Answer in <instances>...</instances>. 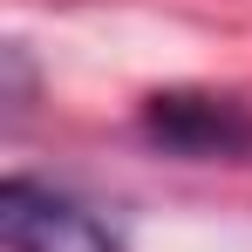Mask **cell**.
I'll return each instance as SVG.
<instances>
[{"label":"cell","instance_id":"cell-1","mask_svg":"<svg viewBox=\"0 0 252 252\" xmlns=\"http://www.w3.org/2000/svg\"><path fill=\"white\" fill-rule=\"evenodd\" d=\"M143 136L170 157H246L252 109L239 95H211V89H157L143 102Z\"/></svg>","mask_w":252,"mask_h":252},{"label":"cell","instance_id":"cell-2","mask_svg":"<svg viewBox=\"0 0 252 252\" xmlns=\"http://www.w3.org/2000/svg\"><path fill=\"white\" fill-rule=\"evenodd\" d=\"M0 239L14 252H123V239L95 211H82L75 198L48 191L34 177L0 184Z\"/></svg>","mask_w":252,"mask_h":252}]
</instances>
